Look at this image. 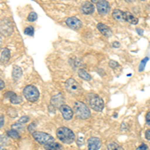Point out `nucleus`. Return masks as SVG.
Segmentation results:
<instances>
[{
  "mask_svg": "<svg viewBox=\"0 0 150 150\" xmlns=\"http://www.w3.org/2000/svg\"><path fill=\"white\" fill-rule=\"evenodd\" d=\"M89 104L91 108L95 111H102L104 108V102L103 100L99 97L98 95H92L89 98Z\"/></svg>",
  "mask_w": 150,
  "mask_h": 150,
  "instance_id": "obj_5",
  "label": "nucleus"
},
{
  "mask_svg": "<svg viewBox=\"0 0 150 150\" xmlns=\"http://www.w3.org/2000/svg\"><path fill=\"white\" fill-rule=\"evenodd\" d=\"M0 150H6V149L4 148V147H1V146H0Z\"/></svg>",
  "mask_w": 150,
  "mask_h": 150,
  "instance_id": "obj_38",
  "label": "nucleus"
},
{
  "mask_svg": "<svg viewBox=\"0 0 150 150\" xmlns=\"http://www.w3.org/2000/svg\"><path fill=\"white\" fill-rule=\"evenodd\" d=\"M146 123L148 125H150V111L147 112V114H146Z\"/></svg>",
  "mask_w": 150,
  "mask_h": 150,
  "instance_id": "obj_31",
  "label": "nucleus"
},
{
  "mask_svg": "<svg viewBox=\"0 0 150 150\" xmlns=\"http://www.w3.org/2000/svg\"><path fill=\"white\" fill-rule=\"evenodd\" d=\"M24 33H25L26 35L33 36V34H34V28H33L32 26H29V27H26L25 29H24Z\"/></svg>",
  "mask_w": 150,
  "mask_h": 150,
  "instance_id": "obj_23",
  "label": "nucleus"
},
{
  "mask_svg": "<svg viewBox=\"0 0 150 150\" xmlns=\"http://www.w3.org/2000/svg\"><path fill=\"white\" fill-rule=\"evenodd\" d=\"M10 101H11V103H13V104H19L22 102V97H20V96H18V95H15L12 98H10Z\"/></svg>",
  "mask_w": 150,
  "mask_h": 150,
  "instance_id": "obj_22",
  "label": "nucleus"
},
{
  "mask_svg": "<svg viewBox=\"0 0 150 150\" xmlns=\"http://www.w3.org/2000/svg\"><path fill=\"white\" fill-rule=\"evenodd\" d=\"M9 59H10V50H9L8 48H4L3 51L1 53L0 61H1V63L6 64L7 62L9 61Z\"/></svg>",
  "mask_w": 150,
  "mask_h": 150,
  "instance_id": "obj_14",
  "label": "nucleus"
},
{
  "mask_svg": "<svg viewBox=\"0 0 150 150\" xmlns=\"http://www.w3.org/2000/svg\"><path fill=\"white\" fill-rule=\"evenodd\" d=\"M112 16L116 20H119V21L124 20V12H122L121 10H119V9H115V10L112 12Z\"/></svg>",
  "mask_w": 150,
  "mask_h": 150,
  "instance_id": "obj_17",
  "label": "nucleus"
},
{
  "mask_svg": "<svg viewBox=\"0 0 150 150\" xmlns=\"http://www.w3.org/2000/svg\"><path fill=\"white\" fill-rule=\"evenodd\" d=\"M33 127H35V124H31V125H29V127H28V130L30 132H32L33 131Z\"/></svg>",
  "mask_w": 150,
  "mask_h": 150,
  "instance_id": "obj_35",
  "label": "nucleus"
},
{
  "mask_svg": "<svg viewBox=\"0 0 150 150\" xmlns=\"http://www.w3.org/2000/svg\"><path fill=\"white\" fill-rule=\"evenodd\" d=\"M12 128H13V130H16V131H17V128H18V130H23L24 129L23 126H20V125H18V124L12 125Z\"/></svg>",
  "mask_w": 150,
  "mask_h": 150,
  "instance_id": "obj_29",
  "label": "nucleus"
},
{
  "mask_svg": "<svg viewBox=\"0 0 150 150\" xmlns=\"http://www.w3.org/2000/svg\"><path fill=\"white\" fill-rule=\"evenodd\" d=\"M78 75L81 77L82 79H84V80H91L90 74H89L88 72L84 69H79L78 70Z\"/></svg>",
  "mask_w": 150,
  "mask_h": 150,
  "instance_id": "obj_19",
  "label": "nucleus"
},
{
  "mask_svg": "<svg viewBox=\"0 0 150 150\" xmlns=\"http://www.w3.org/2000/svg\"><path fill=\"white\" fill-rule=\"evenodd\" d=\"M59 109L61 111L62 116H63V118L65 120H70L73 117V110H72L69 106L63 104V105H61V107H60Z\"/></svg>",
  "mask_w": 150,
  "mask_h": 150,
  "instance_id": "obj_8",
  "label": "nucleus"
},
{
  "mask_svg": "<svg viewBox=\"0 0 150 150\" xmlns=\"http://www.w3.org/2000/svg\"><path fill=\"white\" fill-rule=\"evenodd\" d=\"M33 137L37 142H39L40 144L43 145H48V144H51L54 141V138L51 136V135L47 134L45 132H41V131H35L32 133Z\"/></svg>",
  "mask_w": 150,
  "mask_h": 150,
  "instance_id": "obj_4",
  "label": "nucleus"
},
{
  "mask_svg": "<svg viewBox=\"0 0 150 150\" xmlns=\"http://www.w3.org/2000/svg\"><path fill=\"white\" fill-rule=\"evenodd\" d=\"M37 18H38L37 13H35V12H30V13H29V15H28V21H31V22H33V21H35Z\"/></svg>",
  "mask_w": 150,
  "mask_h": 150,
  "instance_id": "obj_24",
  "label": "nucleus"
},
{
  "mask_svg": "<svg viewBox=\"0 0 150 150\" xmlns=\"http://www.w3.org/2000/svg\"><path fill=\"white\" fill-rule=\"evenodd\" d=\"M113 46H114V47H117V46H119V43H117V42H114V43H113Z\"/></svg>",
  "mask_w": 150,
  "mask_h": 150,
  "instance_id": "obj_37",
  "label": "nucleus"
},
{
  "mask_svg": "<svg viewBox=\"0 0 150 150\" xmlns=\"http://www.w3.org/2000/svg\"><path fill=\"white\" fill-rule=\"evenodd\" d=\"M22 76V69L19 66H14L13 71H12V77L14 78V80H19Z\"/></svg>",
  "mask_w": 150,
  "mask_h": 150,
  "instance_id": "obj_16",
  "label": "nucleus"
},
{
  "mask_svg": "<svg viewBox=\"0 0 150 150\" xmlns=\"http://www.w3.org/2000/svg\"><path fill=\"white\" fill-rule=\"evenodd\" d=\"M16 94L14 92H11V91H8V92H6L5 94H4V96H5L6 98H12L13 96H15Z\"/></svg>",
  "mask_w": 150,
  "mask_h": 150,
  "instance_id": "obj_27",
  "label": "nucleus"
},
{
  "mask_svg": "<svg viewBox=\"0 0 150 150\" xmlns=\"http://www.w3.org/2000/svg\"><path fill=\"white\" fill-rule=\"evenodd\" d=\"M109 65H110V67H112V68H116V67L119 66V64H118L116 61H113V60L109 61Z\"/></svg>",
  "mask_w": 150,
  "mask_h": 150,
  "instance_id": "obj_28",
  "label": "nucleus"
},
{
  "mask_svg": "<svg viewBox=\"0 0 150 150\" xmlns=\"http://www.w3.org/2000/svg\"><path fill=\"white\" fill-rule=\"evenodd\" d=\"M4 125V117L3 116H0V128Z\"/></svg>",
  "mask_w": 150,
  "mask_h": 150,
  "instance_id": "obj_33",
  "label": "nucleus"
},
{
  "mask_svg": "<svg viewBox=\"0 0 150 150\" xmlns=\"http://www.w3.org/2000/svg\"><path fill=\"white\" fill-rule=\"evenodd\" d=\"M7 135H8L9 137H11V138L16 139V140H18L19 138H20V135H19V133L16 131V130H13V129L8 130V131H7Z\"/></svg>",
  "mask_w": 150,
  "mask_h": 150,
  "instance_id": "obj_20",
  "label": "nucleus"
},
{
  "mask_svg": "<svg viewBox=\"0 0 150 150\" xmlns=\"http://www.w3.org/2000/svg\"><path fill=\"white\" fill-rule=\"evenodd\" d=\"M97 28H98V30L100 31V32L102 33L103 35H105V36H110V35H111V30H110V28L108 27L107 25H105V24L99 23L98 25H97Z\"/></svg>",
  "mask_w": 150,
  "mask_h": 150,
  "instance_id": "obj_15",
  "label": "nucleus"
},
{
  "mask_svg": "<svg viewBox=\"0 0 150 150\" xmlns=\"http://www.w3.org/2000/svg\"><path fill=\"white\" fill-rule=\"evenodd\" d=\"M124 20L130 24H134V25H136V24L138 23V19H137V17H135V16L130 13V12H124Z\"/></svg>",
  "mask_w": 150,
  "mask_h": 150,
  "instance_id": "obj_13",
  "label": "nucleus"
},
{
  "mask_svg": "<svg viewBox=\"0 0 150 150\" xmlns=\"http://www.w3.org/2000/svg\"><path fill=\"white\" fill-rule=\"evenodd\" d=\"M137 32H139V34H140V35H141V34H142V33H143V31H142V30H141V29H139V28H138V29H137Z\"/></svg>",
  "mask_w": 150,
  "mask_h": 150,
  "instance_id": "obj_36",
  "label": "nucleus"
},
{
  "mask_svg": "<svg viewBox=\"0 0 150 150\" xmlns=\"http://www.w3.org/2000/svg\"><path fill=\"white\" fill-rule=\"evenodd\" d=\"M87 143H88V150H98L101 146L100 139L97 137H90Z\"/></svg>",
  "mask_w": 150,
  "mask_h": 150,
  "instance_id": "obj_10",
  "label": "nucleus"
},
{
  "mask_svg": "<svg viewBox=\"0 0 150 150\" xmlns=\"http://www.w3.org/2000/svg\"><path fill=\"white\" fill-rule=\"evenodd\" d=\"M74 112H75V114L78 116L79 118H81V119H87V118H89L91 115L90 110L87 107L86 104H84L83 102H80V101L75 102Z\"/></svg>",
  "mask_w": 150,
  "mask_h": 150,
  "instance_id": "obj_2",
  "label": "nucleus"
},
{
  "mask_svg": "<svg viewBox=\"0 0 150 150\" xmlns=\"http://www.w3.org/2000/svg\"><path fill=\"white\" fill-rule=\"evenodd\" d=\"M145 137H146V138L148 139V140H150V129L147 130L146 133H145Z\"/></svg>",
  "mask_w": 150,
  "mask_h": 150,
  "instance_id": "obj_34",
  "label": "nucleus"
},
{
  "mask_svg": "<svg viewBox=\"0 0 150 150\" xmlns=\"http://www.w3.org/2000/svg\"><path fill=\"white\" fill-rule=\"evenodd\" d=\"M138 150H147V145L146 144H141Z\"/></svg>",
  "mask_w": 150,
  "mask_h": 150,
  "instance_id": "obj_32",
  "label": "nucleus"
},
{
  "mask_svg": "<svg viewBox=\"0 0 150 150\" xmlns=\"http://www.w3.org/2000/svg\"><path fill=\"white\" fill-rule=\"evenodd\" d=\"M27 121H29V117L28 116H23V117H21L20 119H19V123H25V122H27Z\"/></svg>",
  "mask_w": 150,
  "mask_h": 150,
  "instance_id": "obj_26",
  "label": "nucleus"
},
{
  "mask_svg": "<svg viewBox=\"0 0 150 150\" xmlns=\"http://www.w3.org/2000/svg\"><path fill=\"white\" fill-rule=\"evenodd\" d=\"M1 43H2V39H1V36H0V45H1Z\"/></svg>",
  "mask_w": 150,
  "mask_h": 150,
  "instance_id": "obj_39",
  "label": "nucleus"
},
{
  "mask_svg": "<svg viewBox=\"0 0 150 150\" xmlns=\"http://www.w3.org/2000/svg\"><path fill=\"white\" fill-rule=\"evenodd\" d=\"M149 60V57H145L143 60L141 61V63H140V66H139V71H142V70H144V67H145V64L148 62Z\"/></svg>",
  "mask_w": 150,
  "mask_h": 150,
  "instance_id": "obj_25",
  "label": "nucleus"
},
{
  "mask_svg": "<svg viewBox=\"0 0 150 150\" xmlns=\"http://www.w3.org/2000/svg\"><path fill=\"white\" fill-rule=\"evenodd\" d=\"M23 95L30 102H35L39 98V91L33 85H27L23 89Z\"/></svg>",
  "mask_w": 150,
  "mask_h": 150,
  "instance_id": "obj_3",
  "label": "nucleus"
},
{
  "mask_svg": "<svg viewBox=\"0 0 150 150\" xmlns=\"http://www.w3.org/2000/svg\"><path fill=\"white\" fill-rule=\"evenodd\" d=\"M65 86H66L67 90L71 93H76L80 90V86H79V84L77 83L73 78H69L68 80L66 81V83H65Z\"/></svg>",
  "mask_w": 150,
  "mask_h": 150,
  "instance_id": "obj_6",
  "label": "nucleus"
},
{
  "mask_svg": "<svg viewBox=\"0 0 150 150\" xmlns=\"http://www.w3.org/2000/svg\"><path fill=\"white\" fill-rule=\"evenodd\" d=\"M108 150H124V149H123L120 145H118L117 143L112 142V143L108 144Z\"/></svg>",
  "mask_w": 150,
  "mask_h": 150,
  "instance_id": "obj_21",
  "label": "nucleus"
},
{
  "mask_svg": "<svg viewBox=\"0 0 150 150\" xmlns=\"http://www.w3.org/2000/svg\"><path fill=\"white\" fill-rule=\"evenodd\" d=\"M44 148L46 150H62V146L56 142H53L51 144L44 145Z\"/></svg>",
  "mask_w": 150,
  "mask_h": 150,
  "instance_id": "obj_18",
  "label": "nucleus"
},
{
  "mask_svg": "<svg viewBox=\"0 0 150 150\" xmlns=\"http://www.w3.org/2000/svg\"><path fill=\"white\" fill-rule=\"evenodd\" d=\"M4 87H5V83H4V81L2 80L1 78H0V90L4 89Z\"/></svg>",
  "mask_w": 150,
  "mask_h": 150,
  "instance_id": "obj_30",
  "label": "nucleus"
},
{
  "mask_svg": "<svg viewBox=\"0 0 150 150\" xmlns=\"http://www.w3.org/2000/svg\"><path fill=\"white\" fill-rule=\"evenodd\" d=\"M66 24L69 26L70 28H72V29H79V28H81V26H82V22L80 20H79L78 18H76V17H69V18H67L66 19Z\"/></svg>",
  "mask_w": 150,
  "mask_h": 150,
  "instance_id": "obj_9",
  "label": "nucleus"
},
{
  "mask_svg": "<svg viewBox=\"0 0 150 150\" xmlns=\"http://www.w3.org/2000/svg\"><path fill=\"white\" fill-rule=\"evenodd\" d=\"M81 11L84 14H92L94 12V5L91 2H85V3L82 4Z\"/></svg>",
  "mask_w": 150,
  "mask_h": 150,
  "instance_id": "obj_12",
  "label": "nucleus"
},
{
  "mask_svg": "<svg viewBox=\"0 0 150 150\" xmlns=\"http://www.w3.org/2000/svg\"><path fill=\"white\" fill-rule=\"evenodd\" d=\"M63 95L60 93L56 94L55 96H53L51 98V104L55 107H61V105H63Z\"/></svg>",
  "mask_w": 150,
  "mask_h": 150,
  "instance_id": "obj_11",
  "label": "nucleus"
},
{
  "mask_svg": "<svg viewBox=\"0 0 150 150\" xmlns=\"http://www.w3.org/2000/svg\"><path fill=\"white\" fill-rule=\"evenodd\" d=\"M56 135L58 137V139L60 141H62L63 143H72L75 139V135L73 131L71 129H69L68 127H60L57 129Z\"/></svg>",
  "mask_w": 150,
  "mask_h": 150,
  "instance_id": "obj_1",
  "label": "nucleus"
},
{
  "mask_svg": "<svg viewBox=\"0 0 150 150\" xmlns=\"http://www.w3.org/2000/svg\"><path fill=\"white\" fill-rule=\"evenodd\" d=\"M96 9L99 12V14L103 15V14L108 13V11L110 10V5L108 3V1H97V3H96Z\"/></svg>",
  "mask_w": 150,
  "mask_h": 150,
  "instance_id": "obj_7",
  "label": "nucleus"
}]
</instances>
